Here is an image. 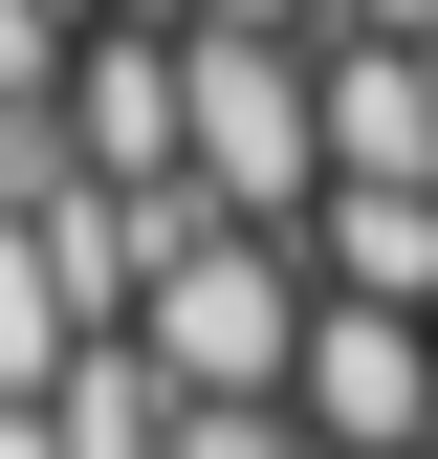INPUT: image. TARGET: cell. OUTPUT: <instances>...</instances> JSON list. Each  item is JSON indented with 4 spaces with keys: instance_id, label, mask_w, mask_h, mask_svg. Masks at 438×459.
Here are the masks:
<instances>
[{
    "instance_id": "6",
    "label": "cell",
    "mask_w": 438,
    "mask_h": 459,
    "mask_svg": "<svg viewBox=\"0 0 438 459\" xmlns=\"http://www.w3.org/2000/svg\"><path fill=\"white\" fill-rule=\"evenodd\" d=\"M176 459H328V437H307V416H285V394H241V416H197V437H176Z\"/></svg>"
},
{
    "instance_id": "4",
    "label": "cell",
    "mask_w": 438,
    "mask_h": 459,
    "mask_svg": "<svg viewBox=\"0 0 438 459\" xmlns=\"http://www.w3.org/2000/svg\"><path fill=\"white\" fill-rule=\"evenodd\" d=\"M307 284H351V307H416V328H438V197H372V176H351V197L307 219Z\"/></svg>"
},
{
    "instance_id": "3",
    "label": "cell",
    "mask_w": 438,
    "mask_h": 459,
    "mask_svg": "<svg viewBox=\"0 0 438 459\" xmlns=\"http://www.w3.org/2000/svg\"><path fill=\"white\" fill-rule=\"evenodd\" d=\"M285 416H307L328 459H438V328L328 284V307H307V372H285Z\"/></svg>"
},
{
    "instance_id": "10",
    "label": "cell",
    "mask_w": 438,
    "mask_h": 459,
    "mask_svg": "<svg viewBox=\"0 0 438 459\" xmlns=\"http://www.w3.org/2000/svg\"><path fill=\"white\" fill-rule=\"evenodd\" d=\"M66 22H132V0H66Z\"/></svg>"
},
{
    "instance_id": "9",
    "label": "cell",
    "mask_w": 438,
    "mask_h": 459,
    "mask_svg": "<svg viewBox=\"0 0 438 459\" xmlns=\"http://www.w3.org/2000/svg\"><path fill=\"white\" fill-rule=\"evenodd\" d=\"M0 459H66V437H44V416H0Z\"/></svg>"
},
{
    "instance_id": "8",
    "label": "cell",
    "mask_w": 438,
    "mask_h": 459,
    "mask_svg": "<svg viewBox=\"0 0 438 459\" xmlns=\"http://www.w3.org/2000/svg\"><path fill=\"white\" fill-rule=\"evenodd\" d=\"M132 22H285V44H307L328 0H132Z\"/></svg>"
},
{
    "instance_id": "7",
    "label": "cell",
    "mask_w": 438,
    "mask_h": 459,
    "mask_svg": "<svg viewBox=\"0 0 438 459\" xmlns=\"http://www.w3.org/2000/svg\"><path fill=\"white\" fill-rule=\"evenodd\" d=\"M307 44H438V0H328Z\"/></svg>"
},
{
    "instance_id": "5",
    "label": "cell",
    "mask_w": 438,
    "mask_h": 459,
    "mask_svg": "<svg viewBox=\"0 0 438 459\" xmlns=\"http://www.w3.org/2000/svg\"><path fill=\"white\" fill-rule=\"evenodd\" d=\"M66 66H88L66 0H0V109H66Z\"/></svg>"
},
{
    "instance_id": "1",
    "label": "cell",
    "mask_w": 438,
    "mask_h": 459,
    "mask_svg": "<svg viewBox=\"0 0 438 459\" xmlns=\"http://www.w3.org/2000/svg\"><path fill=\"white\" fill-rule=\"evenodd\" d=\"M307 241H263V219H219V197H176L153 219V307H132V351L197 394V416H241V394H285L307 372Z\"/></svg>"
},
{
    "instance_id": "2",
    "label": "cell",
    "mask_w": 438,
    "mask_h": 459,
    "mask_svg": "<svg viewBox=\"0 0 438 459\" xmlns=\"http://www.w3.org/2000/svg\"><path fill=\"white\" fill-rule=\"evenodd\" d=\"M176 44H197V197L307 241L328 219V44H285V22H176Z\"/></svg>"
}]
</instances>
